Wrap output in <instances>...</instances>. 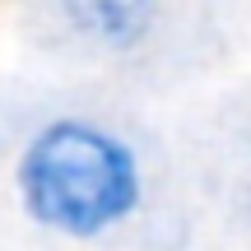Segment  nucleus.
I'll list each match as a JSON object with an SVG mask.
<instances>
[{"mask_svg":"<svg viewBox=\"0 0 251 251\" xmlns=\"http://www.w3.org/2000/svg\"><path fill=\"white\" fill-rule=\"evenodd\" d=\"M9 186L33 228L65 242H98L144 209V163L112 126L65 112L19 144Z\"/></svg>","mask_w":251,"mask_h":251,"instance_id":"1","label":"nucleus"},{"mask_svg":"<svg viewBox=\"0 0 251 251\" xmlns=\"http://www.w3.org/2000/svg\"><path fill=\"white\" fill-rule=\"evenodd\" d=\"M70 33H79L89 47L112 56L140 51L149 33L158 28L163 0H56Z\"/></svg>","mask_w":251,"mask_h":251,"instance_id":"2","label":"nucleus"},{"mask_svg":"<svg viewBox=\"0 0 251 251\" xmlns=\"http://www.w3.org/2000/svg\"><path fill=\"white\" fill-rule=\"evenodd\" d=\"M247 224H251V181H247Z\"/></svg>","mask_w":251,"mask_h":251,"instance_id":"3","label":"nucleus"}]
</instances>
